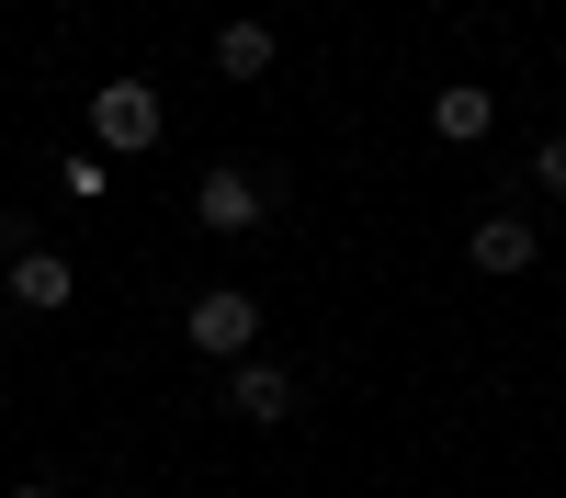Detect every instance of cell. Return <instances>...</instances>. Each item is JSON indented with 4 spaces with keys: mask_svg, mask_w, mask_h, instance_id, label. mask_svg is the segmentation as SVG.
Segmentation results:
<instances>
[{
    "mask_svg": "<svg viewBox=\"0 0 566 498\" xmlns=\"http://www.w3.org/2000/svg\"><path fill=\"white\" fill-rule=\"evenodd\" d=\"M159 136H170L159 80H103V91H91V148H103V159H148Z\"/></svg>",
    "mask_w": 566,
    "mask_h": 498,
    "instance_id": "obj_1",
    "label": "cell"
},
{
    "mask_svg": "<svg viewBox=\"0 0 566 498\" xmlns=\"http://www.w3.org/2000/svg\"><path fill=\"white\" fill-rule=\"evenodd\" d=\"M181 340H193V351H216V362H250V340H261L250 284H205L193 306H181Z\"/></svg>",
    "mask_w": 566,
    "mask_h": 498,
    "instance_id": "obj_2",
    "label": "cell"
},
{
    "mask_svg": "<svg viewBox=\"0 0 566 498\" xmlns=\"http://www.w3.org/2000/svg\"><path fill=\"white\" fill-rule=\"evenodd\" d=\"M193 226H205V239H250V226H272V193H261L239 159H216L193 181Z\"/></svg>",
    "mask_w": 566,
    "mask_h": 498,
    "instance_id": "obj_3",
    "label": "cell"
},
{
    "mask_svg": "<svg viewBox=\"0 0 566 498\" xmlns=\"http://www.w3.org/2000/svg\"><path fill=\"white\" fill-rule=\"evenodd\" d=\"M227 407H239L250 431H272V420H295V374H283V362H239V374H227Z\"/></svg>",
    "mask_w": 566,
    "mask_h": 498,
    "instance_id": "obj_4",
    "label": "cell"
},
{
    "mask_svg": "<svg viewBox=\"0 0 566 498\" xmlns=\"http://www.w3.org/2000/svg\"><path fill=\"white\" fill-rule=\"evenodd\" d=\"M464 250H476V272H533V261H544V226H533V215H476V239H464Z\"/></svg>",
    "mask_w": 566,
    "mask_h": 498,
    "instance_id": "obj_5",
    "label": "cell"
},
{
    "mask_svg": "<svg viewBox=\"0 0 566 498\" xmlns=\"http://www.w3.org/2000/svg\"><path fill=\"white\" fill-rule=\"evenodd\" d=\"M488 125H499V103H488L476 80H453V91H431V136H442V148H476Z\"/></svg>",
    "mask_w": 566,
    "mask_h": 498,
    "instance_id": "obj_6",
    "label": "cell"
},
{
    "mask_svg": "<svg viewBox=\"0 0 566 498\" xmlns=\"http://www.w3.org/2000/svg\"><path fill=\"white\" fill-rule=\"evenodd\" d=\"M272 68V23L239 12V23H216V80H261Z\"/></svg>",
    "mask_w": 566,
    "mask_h": 498,
    "instance_id": "obj_7",
    "label": "cell"
},
{
    "mask_svg": "<svg viewBox=\"0 0 566 498\" xmlns=\"http://www.w3.org/2000/svg\"><path fill=\"white\" fill-rule=\"evenodd\" d=\"M12 306H69V261L57 250H12Z\"/></svg>",
    "mask_w": 566,
    "mask_h": 498,
    "instance_id": "obj_8",
    "label": "cell"
},
{
    "mask_svg": "<svg viewBox=\"0 0 566 498\" xmlns=\"http://www.w3.org/2000/svg\"><path fill=\"white\" fill-rule=\"evenodd\" d=\"M114 193V159L103 148H69V204H103Z\"/></svg>",
    "mask_w": 566,
    "mask_h": 498,
    "instance_id": "obj_9",
    "label": "cell"
},
{
    "mask_svg": "<svg viewBox=\"0 0 566 498\" xmlns=\"http://www.w3.org/2000/svg\"><path fill=\"white\" fill-rule=\"evenodd\" d=\"M533 181H544V193L566 204V136H544V148H533Z\"/></svg>",
    "mask_w": 566,
    "mask_h": 498,
    "instance_id": "obj_10",
    "label": "cell"
},
{
    "mask_svg": "<svg viewBox=\"0 0 566 498\" xmlns=\"http://www.w3.org/2000/svg\"><path fill=\"white\" fill-rule=\"evenodd\" d=\"M12 250H23V226H12V215H0V272H12Z\"/></svg>",
    "mask_w": 566,
    "mask_h": 498,
    "instance_id": "obj_11",
    "label": "cell"
},
{
    "mask_svg": "<svg viewBox=\"0 0 566 498\" xmlns=\"http://www.w3.org/2000/svg\"><path fill=\"white\" fill-rule=\"evenodd\" d=\"M12 498H69V487H12Z\"/></svg>",
    "mask_w": 566,
    "mask_h": 498,
    "instance_id": "obj_12",
    "label": "cell"
}]
</instances>
